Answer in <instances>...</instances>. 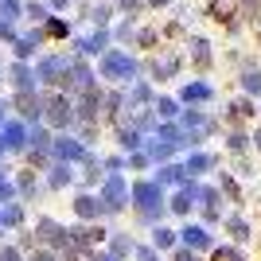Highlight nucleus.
<instances>
[{
    "mask_svg": "<svg viewBox=\"0 0 261 261\" xmlns=\"http://www.w3.org/2000/svg\"><path fill=\"white\" fill-rule=\"evenodd\" d=\"M152 4H164V0H152Z\"/></svg>",
    "mask_w": 261,
    "mask_h": 261,
    "instance_id": "obj_1",
    "label": "nucleus"
}]
</instances>
